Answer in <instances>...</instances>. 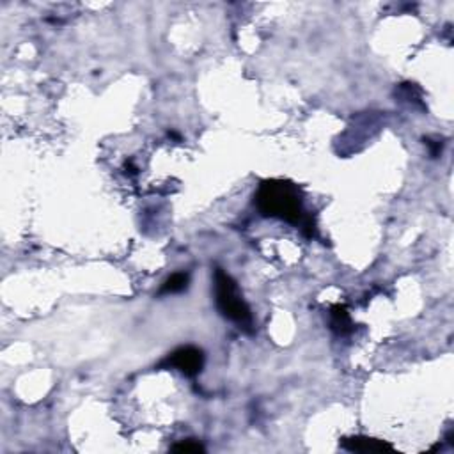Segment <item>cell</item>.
Returning a JSON list of instances; mask_svg holds the SVG:
<instances>
[{
    "mask_svg": "<svg viewBox=\"0 0 454 454\" xmlns=\"http://www.w3.org/2000/svg\"><path fill=\"white\" fill-rule=\"evenodd\" d=\"M254 204L263 217L279 218L288 224H306L304 220V203L297 185L284 180H267L260 185Z\"/></svg>",
    "mask_w": 454,
    "mask_h": 454,
    "instance_id": "1",
    "label": "cell"
},
{
    "mask_svg": "<svg viewBox=\"0 0 454 454\" xmlns=\"http://www.w3.org/2000/svg\"><path fill=\"white\" fill-rule=\"evenodd\" d=\"M215 302L220 311V314L233 323H236L240 329L250 334L252 327H254V320H252L250 307L247 306V302L241 297L238 284L231 275L225 274L224 270L217 268L215 271Z\"/></svg>",
    "mask_w": 454,
    "mask_h": 454,
    "instance_id": "2",
    "label": "cell"
},
{
    "mask_svg": "<svg viewBox=\"0 0 454 454\" xmlns=\"http://www.w3.org/2000/svg\"><path fill=\"white\" fill-rule=\"evenodd\" d=\"M162 367H174L185 376L194 378L201 374L204 367V353L195 346H183L172 351L171 355L162 362Z\"/></svg>",
    "mask_w": 454,
    "mask_h": 454,
    "instance_id": "3",
    "label": "cell"
},
{
    "mask_svg": "<svg viewBox=\"0 0 454 454\" xmlns=\"http://www.w3.org/2000/svg\"><path fill=\"white\" fill-rule=\"evenodd\" d=\"M343 449L351 453H392L394 447L385 440L369 439V437H350L341 442Z\"/></svg>",
    "mask_w": 454,
    "mask_h": 454,
    "instance_id": "4",
    "label": "cell"
},
{
    "mask_svg": "<svg viewBox=\"0 0 454 454\" xmlns=\"http://www.w3.org/2000/svg\"><path fill=\"white\" fill-rule=\"evenodd\" d=\"M330 329L337 334V336H346L353 330V323H351L350 313L344 306H334L330 309Z\"/></svg>",
    "mask_w": 454,
    "mask_h": 454,
    "instance_id": "5",
    "label": "cell"
},
{
    "mask_svg": "<svg viewBox=\"0 0 454 454\" xmlns=\"http://www.w3.org/2000/svg\"><path fill=\"white\" fill-rule=\"evenodd\" d=\"M188 288V275L187 274H172L164 284H162L160 295H174L181 293Z\"/></svg>",
    "mask_w": 454,
    "mask_h": 454,
    "instance_id": "6",
    "label": "cell"
},
{
    "mask_svg": "<svg viewBox=\"0 0 454 454\" xmlns=\"http://www.w3.org/2000/svg\"><path fill=\"white\" fill-rule=\"evenodd\" d=\"M171 449L174 453H204L203 444L195 442V440H183V442L172 446Z\"/></svg>",
    "mask_w": 454,
    "mask_h": 454,
    "instance_id": "7",
    "label": "cell"
},
{
    "mask_svg": "<svg viewBox=\"0 0 454 454\" xmlns=\"http://www.w3.org/2000/svg\"><path fill=\"white\" fill-rule=\"evenodd\" d=\"M427 144V148H430V153H432L433 158H437L440 155V151H442V144H439V142H433L430 141V139H426L424 141Z\"/></svg>",
    "mask_w": 454,
    "mask_h": 454,
    "instance_id": "8",
    "label": "cell"
}]
</instances>
